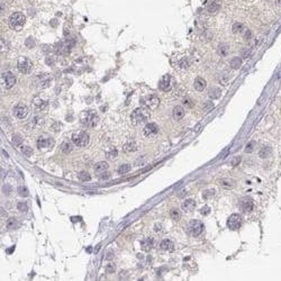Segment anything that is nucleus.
I'll list each match as a JSON object with an SVG mask.
<instances>
[{"mask_svg": "<svg viewBox=\"0 0 281 281\" xmlns=\"http://www.w3.org/2000/svg\"><path fill=\"white\" fill-rule=\"evenodd\" d=\"M1 79H2V83L5 85V88H7V89H10L16 85V77L9 71L3 72L1 76Z\"/></svg>", "mask_w": 281, "mask_h": 281, "instance_id": "obj_9", "label": "nucleus"}, {"mask_svg": "<svg viewBox=\"0 0 281 281\" xmlns=\"http://www.w3.org/2000/svg\"><path fill=\"white\" fill-rule=\"evenodd\" d=\"M200 213L203 214V215H207V214L210 213V209H209V207H208V206H205L204 208L200 210Z\"/></svg>", "mask_w": 281, "mask_h": 281, "instance_id": "obj_47", "label": "nucleus"}, {"mask_svg": "<svg viewBox=\"0 0 281 281\" xmlns=\"http://www.w3.org/2000/svg\"><path fill=\"white\" fill-rule=\"evenodd\" d=\"M214 107V105H213V102H209V101H207L206 103H205V106H204V108H205V111H208V110H210L212 108Z\"/></svg>", "mask_w": 281, "mask_h": 281, "instance_id": "obj_45", "label": "nucleus"}, {"mask_svg": "<svg viewBox=\"0 0 281 281\" xmlns=\"http://www.w3.org/2000/svg\"><path fill=\"white\" fill-rule=\"evenodd\" d=\"M228 51H230L228 44H226V43H221L219 44V46H218V53L221 54V56H226L228 54Z\"/></svg>", "mask_w": 281, "mask_h": 281, "instance_id": "obj_25", "label": "nucleus"}, {"mask_svg": "<svg viewBox=\"0 0 281 281\" xmlns=\"http://www.w3.org/2000/svg\"><path fill=\"white\" fill-rule=\"evenodd\" d=\"M18 226H19V223L17 221L16 218H11V219H9L7 221V228L8 230H15V228H17Z\"/></svg>", "mask_w": 281, "mask_h": 281, "instance_id": "obj_33", "label": "nucleus"}, {"mask_svg": "<svg viewBox=\"0 0 281 281\" xmlns=\"http://www.w3.org/2000/svg\"><path fill=\"white\" fill-rule=\"evenodd\" d=\"M188 232L191 236L197 237L199 236L203 232H204V224L198 219H194V221H189V225H188Z\"/></svg>", "mask_w": 281, "mask_h": 281, "instance_id": "obj_5", "label": "nucleus"}, {"mask_svg": "<svg viewBox=\"0 0 281 281\" xmlns=\"http://www.w3.org/2000/svg\"><path fill=\"white\" fill-rule=\"evenodd\" d=\"M11 142L15 146H20L23 144V138L19 136V135H14L12 138H11Z\"/></svg>", "mask_w": 281, "mask_h": 281, "instance_id": "obj_39", "label": "nucleus"}, {"mask_svg": "<svg viewBox=\"0 0 281 281\" xmlns=\"http://www.w3.org/2000/svg\"><path fill=\"white\" fill-rule=\"evenodd\" d=\"M244 29H245V27H244L243 24H241V23H235L233 25V27H232V32L234 34H241V33L244 32Z\"/></svg>", "mask_w": 281, "mask_h": 281, "instance_id": "obj_28", "label": "nucleus"}, {"mask_svg": "<svg viewBox=\"0 0 281 281\" xmlns=\"http://www.w3.org/2000/svg\"><path fill=\"white\" fill-rule=\"evenodd\" d=\"M142 103L144 105L146 108L155 109L160 105V99L156 96H154V94H148V96H146V97H144L142 99Z\"/></svg>", "mask_w": 281, "mask_h": 281, "instance_id": "obj_7", "label": "nucleus"}, {"mask_svg": "<svg viewBox=\"0 0 281 281\" xmlns=\"http://www.w3.org/2000/svg\"><path fill=\"white\" fill-rule=\"evenodd\" d=\"M219 8H221L219 3H218V2H216V1H213V2H210V3L208 5L207 11H208L209 14H216V12L219 10Z\"/></svg>", "mask_w": 281, "mask_h": 281, "instance_id": "obj_24", "label": "nucleus"}, {"mask_svg": "<svg viewBox=\"0 0 281 281\" xmlns=\"http://www.w3.org/2000/svg\"><path fill=\"white\" fill-rule=\"evenodd\" d=\"M215 195H216V190L215 189H207L206 191H204L203 197H204V199H209V198L214 197Z\"/></svg>", "mask_w": 281, "mask_h": 281, "instance_id": "obj_36", "label": "nucleus"}, {"mask_svg": "<svg viewBox=\"0 0 281 281\" xmlns=\"http://www.w3.org/2000/svg\"><path fill=\"white\" fill-rule=\"evenodd\" d=\"M17 69L24 74H28L33 70V63L29 59L25 56H20L17 60Z\"/></svg>", "mask_w": 281, "mask_h": 281, "instance_id": "obj_6", "label": "nucleus"}, {"mask_svg": "<svg viewBox=\"0 0 281 281\" xmlns=\"http://www.w3.org/2000/svg\"><path fill=\"white\" fill-rule=\"evenodd\" d=\"M242 225V216L239 214H233L230 215L227 219V226L228 228L232 230H239Z\"/></svg>", "mask_w": 281, "mask_h": 281, "instance_id": "obj_8", "label": "nucleus"}, {"mask_svg": "<svg viewBox=\"0 0 281 281\" xmlns=\"http://www.w3.org/2000/svg\"><path fill=\"white\" fill-rule=\"evenodd\" d=\"M28 112H29L28 107L25 106V105H22L20 103V105H17L15 107V109H14V116L16 118H18V119H25L26 117L28 116Z\"/></svg>", "mask_w": 281, "mask_h": 281, "instance_id": "obj_10", "label": "nucleus"}, {"mask_svg": "<svg viewBox=\"0 0 281 281\" xmlns=\"http://www.w3.org/2000/svg\"><path fill=\"white\" fill-rule=\"evenodd\" d=\"M129 170H130V165L129 164H123V165H120L118 168V173L123 176V174H126Z\"/></svg>", "mask_w": 281, "mask_h": 281, "instance_id": "obj_38", "label": "nucleus"}, {"mask_svg": "<svg viewBox=\"0 0 281 281\" xmlns=\"http://www.w3.org/2000/svg\"><path fill=\"white\" fill-rule=\"evenodd\" d=\"M206 81H205L203 78H197L196 80H195V83H194V87H195V89H196L197 91H203V90H205V88H206Z\"/></svg>", "mask_w": 281, "mask_h": 281, "instance_id": "obj_21", "label": "nucleus"}, {"mask_svg": "<svg viewBox=\"0 0 281 281\" xmlns=\"http://www.w3.org/2000/svg\"><path fill=\"white\" fill-rule=\"evenodd\" d=\"M160 248L163 251H172L174 248V244L170 239H162L160 243Z\"/></svg>", "mask_w": 281, "mask_h": 281, "instance_id": "obj_20", "label": "nucleus"}, {"mask_svg": "<svg viewBox=\"0 0 281 281\" xmlns=\"http://www.w3.org/2000/svg\"><path fill=\"white\" fill-rule=\"evenodd\" d=\"M170 216L173 221H179L180 218H181V213H180L179 209H177V208H172V209L170 210Z\"/></svg>", "mask_w": 281, "mask_h": 281, "instance_id": "obj_31", "label": "nucleus"}, {"mask_svg": "<svg viewBox=\"0 0 281 281\" xmlns=\"http://www.w3.org/2000/svg\"><path fill=\"white\" fill-rule=\"evenodd\" d=\"M117 154H118V153H117V150H112L111 152H108V153H107V157L111 160V159L116 157V156H117Z\"/></svg>", "mask_w": 281, "mask_h": 281, "instance_id": "obj_44", "label": "nucleus"}, {"mask_svg": "<svg viewBox=\"0 0 281 281\" xmlns=\"http://www.w3.org/2000/svg\"><path fill=\"white\" fill-rule=\"evenodd\" d=\"M230 65L232 69H234V70H237V69H239L241 67H242V59H239V58H233L232 60H230Z\"/></svg>", "mask_w": 281, "mask_h": 281, "instance_id": "obj_26", "label": "nucleus"}, {"mask_svg": "<svg viewBox=\"0 0 281 281\" xmlns=\"http://www.w3.org/2000/svg\"><path fill=\"white\" fill-rule=\"evenodd\" d=\"M221 186L226 189H232L235 187V181L232 179H223L221 180Z\"/></svg>", "mask_w": 281, "mask_h": 281, "instance_id": "obj_30", "label": "nucleus"}, {"mask_svg": "<svg viewBox=\"0 0 281 281\" xmlns=\"http://www.w3.org/2000/svg\"><path fill=\"white\" fill-rule=\"evenodd\" d=\"M142 248L144 250V251H150L152 247L154 246V239H144L143 242H142Z\"/></svg>", "mask_w": 281, "mask_h": 281, "instance_id": "obj_23", "label": "nucleus"}, {"mask_svg": "<svg viewBox=\"0 0 281 281\" xmlns=\"http://www.w3.org/2000/svg\"><path fill=\"white\" fill-rule=\"evenodd\" d=\"M80 120L87 127H94L99 120V116L94 110H85L80 115Z\"/></svg>", "mask_w": 281, "mask_h": 281, "instance_id": "obj_1", "label": "nucleus"}, {"mask_svg": "<svg viewBox=\"0 0 281 281\" xmlns=\"http://www.w3.org/2000/svg\"><path fill=\"white\" fill-rule=\"evenodd\" d=\"M20 150H22V153L24 154L25 156H27V157L32 156V154H33V148L29 147V146H27V145H23L20 147Z\"/></svg>", "mask_w": 281, "mask_h": 281, "instance_id": "obj_34", "label": "nucleus"}, {"mask_svg": "<svg viewBox=\"0 0 281 281\" xmlns=\"http://www.w3.org/2000/svg\"><path fill=\"white\" fill-rule=\"evenodd\" d=\"M255 145H256V143L254 142V141L250 142V143L245 146V153H252V152L254 151V148H255Z\"/></svg>", "mask_w": 281, "mask_h": 281, "instance_id": "obj_41", "label": "nucleus"}, {"mask_svg": "<svg viewBox=\"0 0 281 281\" xmlns=\"http://www.w3.org/2000/svg\"><path fill=\"white\" fill-rule=\"evenodd\" d=\"M108 168H109L108 163L105 161H101V162H98V163L94 165V171H96L97 174H100V173L106 172V171L108 170Z\"/></svg>", "mask_w": 281, "mask_h": 281, "instance_id": "obj_19", "label": "nucleus"}, {"mask_svg": "<svg viewBox=\"0 0 281 281\" xmlns=\"http://www.w3.org/2000/svg\"><path fill=\"white\" fill-rule=\"evenodd\" d=\"M172 117L174 118L176 120H180L182 119L185 117V109L182 106H177L173 108V111H172Z\"/></svg>", "mask_w": 281, "mask_h": 281, "instance_id": "obj_18", "label": "nucleus"}, {"mask_svg": "<svg viewBox=\"0 0 281 281\" xmlns=\"http://www.w3.org/2000/svg\"><path fill=\"white\" fill-rule=\"evenodd\" d=\"M62 151L64 153H70L72 151V145L69 144V143H63V145H62Z\"/></svg>", "mask_w": 281, "mask_h": 281, "instance_id": "obj_43", "label": "nucleus"}, {"mask_svg": "<svg viewBox=\"0 0 281 281\" xmlns=\"http://www.w3.org/2000/svg\"><path fill=\"white\" fill-rule=\"evenodd\" d=\"M251 37H252V34H251V32H250V31L247 29V31H246V33L244 34V38H245V40H250Z\"/></svg>", "mask_w": 281, "mask_h": 281, "instance_id": "obj_49", "label": "nucleus"}, {"mask_svg": "<svg viewBox=\"0 0 281 281\" xmlns=\"http://www.w3.org/2000/svg\"><path fill=\"white\" fill-rule=\"evenodd\" d=\"M251 55H252V50L250 47H243L241 50V56L243 59H250Z\"/></svg>", "mask_w": 281, "mask_h": 281, "instance_id": "obj_32", "label": "nucleus"}, {"mask_svg": "<svg viewBox=\"0 0 281 281\" xmlns=\"http://www.w3.org/2000/svg\"><path fill=\"white\" fill-rule=\"evenodd\" d=\"M253 207H254V203L251 198H243L241 201H239V208L242 212L244 213H250L253 210Z\"/></svg>", "mask_w": 281, "mask_h": 281, "instance_id": "obj_13", "label": "nucleus"}, {"mask_svg": "<svg viewBox=\"0 0 281 281\" xmlns=\"http://www.w3.org/2000/svg\"><path fill=\"white\" fill-rule=\"evenodd\" d=\"M43 124H44V119H43L42 117H38V116H35L34 119H33V125H34L35 127H42Z\"/></svg>", "mask_w": 281, "mask_h": 281, "instance_id": "obj_37", "label": "nucleus"}, {"mask_svg": "<svg viewBox=\"0 0 281 281\" xmlns=\"http://www.w3.org/2000/svg\"><path fill=\"white\" fill-rule=\"evenodd\" d=\"M47 105H49L47 101L43 100L41 98H35L34 100H33V106H34V108L36 110H40V111L45 110L47 108Z\"/></svg>", "mask_w": 281, "mask_h": 281, "instance_id": "obj_17", "label": "nucleus"}, {"mask_svg": "<svg viewBox=\"0 0 281 281\" xmlns=\"http://www.w3.org/2000/svg\"><path fill=\"white\" fill-rule=\"evenodd\" d=\"M51 77L49 74H41L37 77V85L41 88H46L51 85Z\"/></svg>", "mask_w": 281, "mask_h": 281, "instance_id": "obj_15", "label": "nucleus"}, {"mask_svg": "<svg viewBox=\"0 0 281 281\" xmlns=\"http://www.w3.org/2000/svg\"><path fill=\"white\" fill-rule=\"evenodd\" d=\"M18 194H19L22 197H27L28 195H29L28 189H27L25 186H19V187H18Z\"/></svg>", "mask_w": 281, "mask_h": 281, "instance_id": "obj_40", "label": "nucleus"}, {"mask_svg": "<svg viewBox=\"0 0 281 281\" xmlns=\"http://www.w3.org/2000/svg\"><path fill=\"white\" fill-rule=\"evenodd\" d=\"M25 16L23 14H20V12H14L9 17V26L14 31H20L23 28V26L25 25Z\"/></svg>", "mask_w": 281, "mask_h": 281, "instance_id": "obj_3", "label": "nucleus"}, {"mask_svg": "<svg viewBox=\"0 0 281 281\" xmlns=\"http://www.w3.org/2000/svg\"><path fill=\"white\" fill-rule=\"evenodd\" d=\"M135 150H136V144H135L134 141H129V142H127L126 144L124 145V151H125L126 153L134 152Z\"/></svg>", "mask_w": 281, "mask_h": 281, "instance_id": "obj_27", "label": "nucleus"}, {"mask_svg": "<svg viewBox=\"0 0 281 281\" xmlns=\"http://www.w3.org/2000/svg\"><path fill=\"white\" fill-rule=\"evenodd\" d=\"M272 154V148L270 146H264L259 151V156L261 159H266Z\"/></svg>", "mask_w": 281, "mask_h": 281, "instance_id": "obj_22", "label": "nucleus"}, {"mask_svg": "<svg viewBox=\"0 0 281 281\" xmlns=\"http://www.w3.org/2000/svg\"><path fill=\"white\" fill-rule=\"evenodd\" d=\"M17 209L19 210V212L25 213V212H27V210H28V206H27V204H25V203H18V204H17Z\"/></svg>", "mask_w": 281, "mask_h": 281, "instance_id": "obj_42", "label": "nucleus"}, {"mask_svg": "<svg viewBox=\"0 0 281 281\" xmlns=\"http://www.w3.org/2000/svg\"><path fill=\"white\" fill-rule=\"evenodd\" d=\"M157 132H159V127H157V125H156V124H154V123H150V124H147V125L144 127V129H143L144 136L147 137V138L155 137V136H156V134H157Z\"/></svg>", "mask_w": 281, "mask_h": 281, "instance_id": "obj_11", "label": "nucleus"}, {"mask_svg": "<svg viewBox=\"0 0 281 281\" xmlns=\"http://www.w3.org/2000/svg\"><path fill=\"white\" fill-rule=\"evenodd\" d=\"M179 65L181 67V68H188L189 67V63H188V60L187 59H183V60L180 61Z\"/></svg>", "mask_w": 281, "mask_h": 281, "instance_id": "obj_46", "label": "nucleus"}, {"mask_svg": "<svg viewBox=\"0 0 281 281\" xmlns=\"http://www.w3.org/2000/svg\"><path fill=\"white\" fill-rule=\"evenodd\" d=\"M114 269H115V265H114V264H111V265L109 264V265L107 266V271H108V272H110V273H112L114 271H115Z\"/></svg>", "mask_w": 281, "mask_h": 281, "instance_id": "obj_48", "label": "nucleus"}, {"mask_svg": "<svg viewBox=\"0 0 281 281\" xmlns=\"http://www.w3.org/2000/svg\"><path fill=\"white\" fill-rule=\"evenodd\" d=\"M148 117H150V111L146 108L141 107L133 111L130 119L134 125H139V124H143L144 121H146V119H148Z\"/></svg>", "mask_w": 281, "mask_h": 281, "instance_id": "obj_2", "label": "nucleus"}, {"mask_svg": "<svg viewBox=\"0 0 281 281\" xmlns=\"http://www.w3.org/2000/svg\"><path fill=\"white\" fill-rule=\"evenodd\" d=\"M159 88L161 91H170L172 89V78L169 74H165L159 82Z\"/></svg>", "mask_w": 281, "mask_h": 281, "instance_id": "obj_12", "label": "nucleus"}, {"mask_svg": "<svg viewBox=\"0 0 281 281\" xmlns=\"http://www.w3.org/2000/svg\"><path fill=\"white\" fill-rule=\"evenodd\" d=\"M78 178H79V180H81V181H90L91 180V176L88 173V172H85V171H82V172H80L79 174H78Z\"/></svg>", "mask_w": 281, "mask_h": 281, "instance_id": "obj_35", "label": "nucleus"}, {"mask_svg": "<svg viewBox=\"0 0 281 281\" xmlns=\"http://www.w3.org/2000/svg\"><path fill=\"white\" fill-rule=\"evenodd\" d=\"M72 142L78 147L87 146V144L89 143V135H88V133H85L83 130H77L72 135Z\"/></svg>", "mask_w": 281, "mask_h": 281, "instance_id": "obj_4", "label": "nucleus"}, {"mask_svg": "<svg viewBox=\"0 0 281 281\" xmlns=\"http://www.w3.org/2000/svg\"><path fill=\"white\" fill-rule=\"evenodd\" d=\"M53 145V141L47 136H41L37 139V147L41 150H50Z\"/></svg>", "mask_w": 281, "mask_h": 281, "instance_id": "obj_14", "label": "nucleus"}, {"mask_svg": "<svg viewBox=\"0 0 281 281\" xmlns=\"http://www.w3.org/2000/svg\"><path fill=\"white\" fill-rule=\"evenodd\" d=\"M221 94V89H218V88H213L209 92H208V96H209V98L210 99H217V98H219Z\"/></svg>", "mask_w": 281, "mask_h": 281, "instance_id": "obj_29", "label": "nucleus"}, {"mask_svg": "<svg viewBox=\"0 0 281 281\" xmlns=\"http://www.w3.org/2000/svg\"><path fill=\"white\" fill-rule=\"evenodd\" d=\"M196 208V201L194 199H186L182 204V209L186 213H191Z\"/></svg>", "mask_w": 281, "mask_h": 281, "instance_id": "obj_16", "label": "nucleus"}]
</instances>
